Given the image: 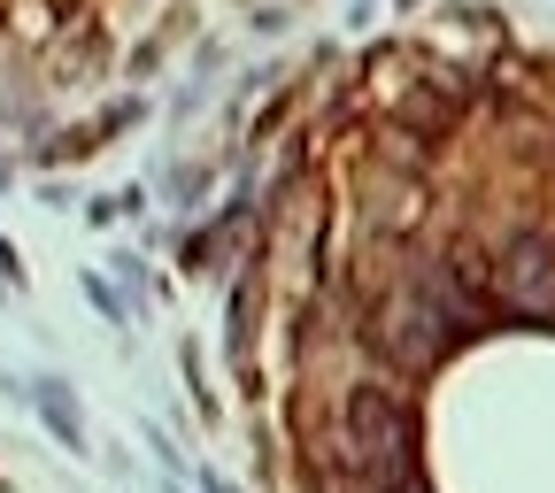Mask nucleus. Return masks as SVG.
Returning <instances> with one entry per match:
<instances>
[{
  "label": "nucleus",
  "instance_id": "obj_1",
  "mask_svg": "<svg viewBox=\"0 0 555 493\" xmlns=\"http://www.w3.org/2000/svg\"><path fill=\"white\" fill-rule=\"evenodd\" d=\"M16 393H31L39 401V416H47V432L62 440V447H86V416H78V401H69L54 378H39V386H16Z\"/></svg>",
  "mask_w": 555,
  "mask_h": 493
}]
</instances>
